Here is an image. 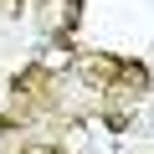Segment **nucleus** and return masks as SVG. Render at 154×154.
<instances>
[{
  "instance_id": "1",
  "label": "nucleus",
  "mask_w": 154,
  "mask_h": 154,
  "mask_svg": "<svg viewBox=\"0 0 154 154\" xmlns=\"http://www.w3.org/2000/svg\"><path fill=\"white\" fill-rule=\"evenodd\" d=\"M16 51V31H0V57H11Z\"/></svg>"
},
{
  "instance_id": "2",
  "label": "nucleus",
  "mask_w": 154,
  "mask_h": 154,
  "mask_svg": "<svg viewBox=\"0 0 154 154\" xmlns=\"http://www.w3.org/2000/svg\"><path fill=\"white\" fill-rule=\"evenodd\" d=\"M26 154H51V149H41V144H36V149H26Z\"/></svg>"
},
{
  "instance_id": "3",
  "label": "nucleus",
  "mask_w": 154,
  "mask_h": 154,
  "mask_svg": "<svg viewBox=\"0 0 154 154\" xmlns=\"http://www.w3.org/2000/svg\"><path fill=\"white\" fill-rule=\"evenodd\" d=\"M128 154H154V149H128Z\"/></svg>"
},
{
  "instance_id": "4",
  "label": "nucleus",
  "mask_w": 154,
  "mask_h": 154,
  "mask_svg": "<svg viewBox=\"0 0 154 154\" xmlns=\"http://www.w3.org/2000/svg\"><path fill=\"white\" fill-rule=\"evenodd\" d=\"M149 128H154V113H149Z\"/></svg>"
}]
</instances>
